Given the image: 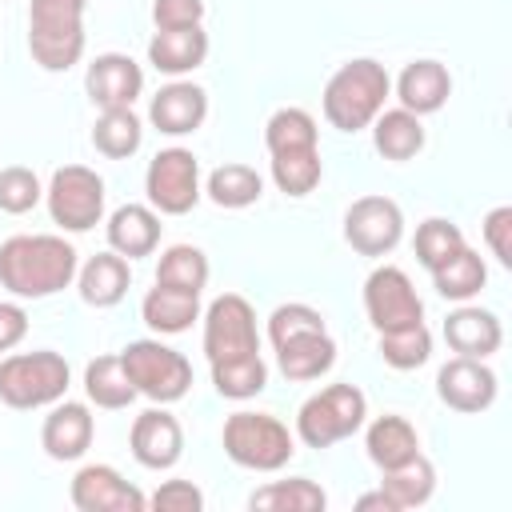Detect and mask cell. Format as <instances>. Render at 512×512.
Instances as JSON below:
<instances>
[{"mask_svg": "<svg viewBox=\"0 0 512 512\" xmlns=\"http://www.w3.org/2000/svg\"><path fill=\"white\" fill-rule=\"evenodd\" d=\"M76 248L64 236H8L0 244V288L20 300L56 296L76 280Z\"/></svg>", "mask_w": 512, "mask_h": 512, "instance_id": "obj_1", "label": "cell"}, {"mask_svg": "<svg viewBox=\"0 0 512 512\" xmlns=\"http://www.w3.org/2000/svg\"><path fill=\"white\" fill-rule=\"evenodd\" d=\"M388 92H392V76L380 60L372 56L348 60L324 84V120L340 132H360L384 112Z\"/></svg>", "mask_w": 512, "mask_h": 512, "instance_id": "obj_2", "label": "cell"}, {"mask_svg": "<svg viewBox=\"0 0 512 512\" xmlns=\"http://www.w3.org/2000/svg\"><path fill=\"white\" fill-rule=\"evenodd\" d=\"M84 8L88 0H32L28 4V52L44 72H68L84 56Z\"/></svg>", "mask_w": 512, "mask_h": 512, "instance_id": "obj_3", "label": "cell"}, {"mask_svg": "<svg viewBox=\"0 0 512 512\" xmlns=\"http://www.w3.org/2000/svg\"><path fill=\"white\" fill-rule=\"evenodd\" d=\"M68 360L52 348H36V352H12L0 360V400L8 408L32 412V408H48L56 400H64L68 392Z\"/></svg>", "mask_w": 512, "mask_h": 512, "instance_id": "obj_4", "label": "cell"}, {"mask_svg": "<svg viewBox=\"0 0 512 512\" xmlns=\"http://www.w3.org/2000/svg\"><path fill=\"white\" fill-rule=\"evenodd\" d=\"M220 444L232 464L252 468V472H276L296 456L292 432L268 412H232L224 420Z\"/></svg>", "mask_w": 512, "mask_h": 512, "instance_id": "obj_5", "label": "cell"}, {"mask_svg": "<svg viewBox=\"0 0 512 512\" xmlns=\"http://www.w3.org/2000/svg\"><path fill=\"white\" fill-rule=\"evenodd\" d=\"M368 416V400L356 384H328L316 396H308L296 412V436L308 448H328L336 440H348L360 432Z\"/></svg>", "mask_w": 512, "mask_h": 512, "instance_id": "obj_6", "label": "cell"}, {"mask_svg": "<svg viewBox=\"0 0 512 512\" xmlns=\"http://www.w3.org/2000/svg\"><path fill=\"white\" fill-rule=\"evenodd\" d=\"M120 364H124L136 396H148L152 404H176L192 388V364L160 340H132L120 352Z\"/></svg>", "mask_w": 512, "mask_h": 512, "instance_id": "obj_7", "label": "cell"}, {"mask_svg": "<svg viewBox=\"0 0 512 512\" xmlns=\"http://www.w3.org/2000/svg\"><path fill=\"white\" fill-rule=\"evenodd\" d=\"M44 200L52 224H60L64 232H88L104 216V180L84 164H64L52 172Z\"/></svg>", "mask_w": 512, "mask_h": 512, "instance_id": "obj_8", "label": "cell"}, {"mask_svg": "<svg viewBox=\"0 0 512 512\" xmlns=\"http://www.w3.org/2000/svg\"><path fill=\"white\" fill-rule=\"evenodd\" d=\"M148 204L160 216H184L200 200V160L188 148H164L148 160L144 172Z\"/></svg>", "mask_w": 512, "mask_h": 512, "instance_id": "obj_9", "label": "cell"}, {"mask_svg": "<svg viewBox=\"0 0 512 512\" xmlns=\"http://www.w3.org/2000/svg\"><path fill=\"white\" fill-rule=\"evenodd\" d=\"M252 352H260V332H256L252 304L236 292L216 296L204 312V356H208V364L252 356Z\"/></svg>", "mask_w": 512, "mask_h": 512, "instance_id": "obj_10", "label": "cell"}, {"mask_svg": "<svg viewBox=\"0 0 512 512\" xmlns=\"http://www.w3.org/2000/svg\"><path fill=\"white\" fill-rule=\"evenodd\" d=\"M364 312H368L376 332H392V328L420 324L424 320V300L416 296V288H412L404 268L380 264L364 280Z\"/></svg>", "mask_w": 512, "mask_h": 512, "instance_id": "obj_11", "label": "cell"}, {"mask_svg": "<svg viewBox=\"0 0 512 512\" xmlns=\"http://www.w3.org/2000/svg\"><path fill=\"white\" fill-rule=\"evenodd\" d=\"M404 236V212L388 196H360L344 212V240L360 256H388Z\"/></svg>", "mask_w": 512, "mask_h": 512, "instance_id": "obj_12", "label": "cell"}, {"mask_svg": "<svg viewBox=\"0 0 512 512\" xmlns=\"http://www.w3.org/2000/svg\"><path fill=\"white\" fill-rule=\"evenodd\" d=\"M68 496L80 512H144L148 508V496L136 484H128L112 464H84L72 476Z\"/></svg>", "mask_w": 512, "mask_h": 512, "instance_id": "obj_13", "label": "cell"}, {"mask_svg": "<svg viewBox=\"0 0 512 512\" xmlns=\"http://www.w3.org/2000/svg\"><path fill=\"white\" fill-rule=\"evenodd\" d=\"M436 396L452 412H488L496 400V372L476 356H452L436 372Z\"/></svg>", "mask_w": 512, "mask_h": 512, "instance_id": "obj_14", "label": "cell"}, {"mask_svg": "<svg viewBox=\"0 0 512 512\" xmlns=\"http://www.w3.org/2000/svg\"><path fill=\"white\" fill-rule=\"evenodd\" d=\"M128 444H132V456L136 464L152 468V472H164L172 468L180 456H184V428L180 420L160 404V408H148L132 420V432H128Z\"/></svg>", "mask_w": 512, "mask_h": 512, "instance_id": "obj_15", "label": "cell"}, {"mask_svg": "<svg viewBox=\"0 0 512 512\" xmlns=\"http://www.w3.org/2000/svg\"><path fill=\"white\" fill-rule=\"evenodd\" d=\"M84 92L96 108H132L144 92V72L124 52H100L84 72Z\"/></svg>", "mask_w": 512, "mask_h": 512, "instance_id": "obj_16", "label": "cell"}, {"mask_svg": "<svg viewBox=\"0 0 512 512\" xmlns=\"http://www.w3.org/2000/svg\"><path fill=\"white\" fill-rule=\"evenodd\" d=\"M204 116H208V92L200 84H192V80L164 84L148 104V120L164 136H188V132H196L204 124Z\"/></svg>", "mask_w": 512, "mask_h": 512, "instance_id": "obj_17", "label": "cell"}, {"mask_svg": "<svg viewBox=\"0 0 512 512\" xmlns=\"http://www.w3.org/2000/svg\"><path fill=\"white\" fill-rule=\"evenodd\" d=\"M92 432H96V420L88 412V404H76V400H56L52 412L44 416V428H40V444L52 460H80L92 444Z\"/></svg>", "mask_w": 512, "mask_h": 512, "instance_id": "obj_18", "label": "cell"}, {"mask_svg": "<svg viewBox=\"0 0 512 512\" xmlns=\"http://www.w3.org/2000/svg\"><path fill=\"white\" fill-rule=\"evenodd\" d=\"M444 340L456 356H476L488 360L492 352H500L504 344V328L496 320V312L476 308V304H460L448 320H444Z\"/></svg>", "mask_w": 512, "mask_h": 512, "instance_id": "obj_19", "label": "cell"}, {"mask_svg": "<svg viewBox=\"0 0 512 512\" xmlns=\"http://www.w3.org/2000/svg\"><path fill=\"white\" fill-rule=\"evenodd\" d=\"M208 60V32L200 24L192 28H156L148 40V64L164 76H184Z\"/></svg>", "mask_w": 512, "mask_h": 512, "instance_id": "obj_20", "label": "cell"}, {"mask_svg": "<svg viewBox=\"0 0 512 512\" xmlns=\"http://www.w3.org/2000/svg\"><path fill=\"white\" fill-rule=\"evenodd\" d=\"M452 96V76L440 60H412L404 64L400 80H396V100L400 108L416 112V116H428V112H440Z\"/></svg>", "mask_w": 512, "mask_h": 512, "instance_id": "obj_21", "label": "cell"}, {"mask_svg": "<svg viewBox=\"0 0 512 512\" xmlns=\"http://www.w3.org/2000/svg\"><path fill=\"white\" fill-rule=\"evenodd\" d=\"M160 244V216L148 204H120L108 216V248L120 252L124 260L152 256Z\"/></svg>", "mask_w": 512, "mask_h": 512, "instance_id": "obj_22", "label": "cell"}, {"mask_svg": "<svg viewBox=\"0 0 512 512\" xmlns=\"http://www.w3.org/2000/svg\"><path fill=\"white\" fill-rule=\"evenodd\" d=\"M132 284V268L120 252H96L84 268H76V288H80V300L92 304V308H112L124 300Z\"/></svg>", "mask_w": 512, "mask_h": 512, "instance_id": "obj_23", "label": "cell"}, {"mask_svg": "<svg viewBox=\"0 0 512 512\" xmlns=\"http://www.w3.org/2000/svg\"><path fill=\"white\" fill-rule=\"evenodd\" d=\"M276 364L288 380H320L336 364V340L328 336V328L300 332V336L276 344Z\"/></svg>", "mask_w": 512, "mask_h": 512, "instance_id": "obj_24", "label": "cell"}, {"mask_svg": "<svg viewBox=\"0 0 512 512\" xmlns=\"http://www.w3.org/2000/svg\"><path fill=\"white\" fill-rule=\"evenodd\" d=\"M140 316L152 332L160 336H176L184 328H192V320H200V292H184V288H168V284H156L148 288L144 304H140Z\"/></svg>", "mask_w": 512, "mask_h": 512, "instance_id": "obj_25", "label": "cell"}, {"mask_svg": "<svg viewBox=\"0 0 512 512\" xmlns=\"http://www.w3.org/2000/svg\"><path fill=\"white\" fill-rule=\"evenodd\" d=\"M380 492L388 496V504L396 512H408V508H420L432 500L436 492V468L424 452H416L412 460L396 464V468H384V480H380Z\"/></svg>", "mask_w": 512, "mask_h": 512, "instance_id": "obj_26", "label": "cell"}, {"mask_svg": "<svg viewBox=\"0 0 512 512\" xmlns=\"http://www.w3.org/2000/svg\"><path fill=\"white\" fill-rule=\"evenodd\" d=\"M364 448H368V460L384 472V468L412 460L420 452V436L404 416H376L364 432Z\"/></svg>", "mask_w": 512, "mask_h": 512, "instance_id": "obj_27", "label": "cell"}, {"mask_svg": "<svg viewBox=\"0 0 512 512\" xmlns=\"http://www.w3.org/2000/svg\"><path fill=\"white\" fill-rule=\"evenodd\" d=\"M368 128H372V144L384 160H412L424 148V124L408 108H384Z\"/></svg>", "mask_w": 512, "mask_h": 512, "instance_id": "obj_28", "label": "cell"}, {"mask_svg": "<svg viewBox=\"0 0 512 512\" xmlns=\"http://www.w3.org/2000/svg\"><path fill=\"white\" fill-rule=\"evenodd\" d=\"M432 284H436V292H440L444 300H456V304H464V300L480 296V288L488 284L484 256H480V252H472V248L464 244V248H460V252H452L440 268H432Z\"/></svg>", "mask_w": 512, "mask_h": 512, "instance_id": "obj_29", "label": "cell"}, {"mask_svg": "<svg viewBox=\"0 0 512 512\" xmlns=\"http://www.w3.org/2000/svg\"><path fill=\"white\" fill-rule=\"evenodd\" d=\"M324 504H328L324 488L308 476L272 480L248 496V508H260V512H324Z\"/></svg>", "mask_w": 512, "mask_h": 512, "instance_id": "obj_30", "label": "cell"}, {"mask_svg": "<svg viewBox=\"0 0 512 512\" xmlns=\"http://www.w3.org/2000/svg\"><path fill=\"white\" fill-rule=\"evenodd\" d=\"M144 140V124L132 108H100L92 124V144L108 160H128Z\"/></svg>", "mask_w": 512, "mask_h": 512, "instance_id": "obj_31", "label": "cell"}, {"mask_svg": "<svg viewBox=\"0 0 512 512\" xmlns=\"http://www.w3.org/2000/svg\"><path fill=\"white\" fill-rule=\"evenodd\" d=\"M84 392H88V400H92L96 408H108V412L128 408V404L136 400V388H132L128 372H124L120 356H96V360L84 368Z\"/></svg>", "mask_w": 512, "mask_h": 512, "instance_id": "obj_32", "label": "cell"}, {"mask_svg": "<svg viewBox=\"0 0 512 512\" xmlns=\"http://www.w3.org/2000/svg\"><path fill=\"white\" fill-rule=\"evenodd\" d=\"M208 200L216 208H248L264 196V180L256 168L248 164H220L208 172V184H204Z\"/></svg>", "mask_w": 512, "mask_h": 512, "instance_id": "obj_33", "label": "cell"}, {"mask_svg": "<svg viewBox=\"0 0 512 512\" xmlns=\"http://www.w3.org/2000/svg\"><path fill=\"white\" fill-rule=\"evenodd\" d=\"M272 156V180L284 196H308L320 176H324V160H320V144L316 148H288V152H268Z\"/></svg>", "mask_w": 512, "mask_h": 512, "instance_id": "obj_34", "label": "cell"}, {"mask_svg": "<svg viewBox=\"0 0 512 512\" xmlns=\"http://www.w3.org/2000/svg\"><path fill=\"white\" fill-rule=\"evenodd\" d=\"M212 384L220 396L228 400H252L264 392L268 384V364L260 360V352L252 356H236V360H216L212 364Z\"/></svg>", "mask_w": 512, "mask_h": 512, "instance_id": "obj_35", "label": "cell"}, {"mask_svg": "<svg viewBox=\"0 0 512 512\" xmlns=\"http://www.w3.org/2000/svg\"><path fill=\"white\" fill-rule=\"evenodd\" d=\"M156 284L200 292L208 284V256L196 244H172V248H164L160 252V264H156Z\"/></svg>", "mask_w": 512, "mask_h": 512, "instance_id": "obj_36", "label": "cell"}, {"mask_svg": "<svg viewBox=\"0 0 512 512\" xmlns=\"http://www.w3.org/2000/svg\"><path fill=\"white\" fill-rule=\"evenodd\" d=\"M432 356V332L420 324H408V328H392V332H380V360L388 368H400V372H412L420 364H428Z\"/></svg>", "mask_w": 512, "mask_h": 512, "instance_id": "obj_37", "label": "cell"}, {"mask_svg": "<svg viewBox=\"0 0 512 512\" xmlns=\"http://www.w3.org/2000/svg\"><path fill=\"white\" fill-rule=\"evenodd\" d=\"M264 144L268 152H288V148H316V120L304 108H276L264 124Z\"/></svg>", "mask_w": 512, "mask_h": 512, "instance_id": "obj_38", "label": "cell"}, {"mask_svg": "<svg viewBox=\"0 0 512 512\" xmlns=\"http://www.w3.org/2000/svg\"><path fill=\"white\" fill-rule=\"evenodd\" d=\"M412 248H416V260L432 272V268H440L452 252H460L464 248V232L452 224V220H444V216H432V220H424L420 228H416V240H412Z\"/></svg>", "mask_w": 512, "mask_h": 512, "instance_id": "obj_39", "label": "cell"}, {"mask_svg": "<svg viewBox=\"0 0 512 512\" xmlns=\"http://www.w3.org/2000/svg\"><path fill=\"white\" fill-rule=\"evenodd\" d=\"M44 188H40V176L24 164H12V168H0V212L8 216H24L40 204Z\"/></svg>", "mask_w": 512, "mask_h": 512, "instance_id": "obj_40", "label": "cell"}, {"mask_svg": "<svg viewBox=\"0 0 512 512\" xmlns=\"http://www.w3.org/2000/svg\"><path fill=\"white\" fill-rule=\"evenodd\" d=\"M320 328H324V316L316 308H308V304H280L268 316V340H272V348L284 344V340H292V336H300V332H320Z\"/></svg>", "mask_w": 512, "mask_h": 512, "instance_id": "obj_41", "label": "cell"}, {"mask_svg": "<svg viewBox=\"0 0 512 512\" xmlns=\"http://www.w3.org/2000/svg\"><path fill=\"white\" fill-rule=\"evenodd\" d=\"M148 504H152L156 512H200V508H204V492H200L192 480H164V484L148 496Z\"/></svg>", "mask_w": 512, "mask_h": 512, "instance_id": "obj_42", "label": "cell"}, {"mask_svg": "<svg viewBox=\"0 0 512 512\" xmlns=\"http://www.w3.org/2000/svg\"><path fill=\"white\" fill-rule=\"evenodd\" d=\"M484 244L492 248V256L504 268H512V208L508 204H500L484 216Z\"/></svg>", "mask_w": 512, "mask_h": 512, "instance_id": "obj_43", "label": "cell"}, {"mask_svg": "<svg viewBox=\"0 0 512 512\" xmlns=\"http://www.w3.org/2000/svg\"><path fill=\"white\" fill-rule=\"evenodd\" d=\"M156 28H192L204 20V0H152Z\"/></svg>", "mask_w": 512, "mask_h": 512, "instance_id": "obj_44", "label": "cell"}, {"mask_svg": "<svg viewBox=\"0 0 512 512\" xmlns=\"http://www.w3.org/2000/svg\"><path fill=\"white\" fill-rule=\"evenodd\" d=\"M28 336V312L20 304L0 300V352H12Z\"/></svg>", "mask_w": 512, "mask_h": 512, "instance_id": "obj_45", "label": "cell"}, {"mask_svg": "<svg viewBox=\"0 0 512 512\" xmlns=\"http://www.w3.org/2000/svg\"><path fill=\"white\" fill-rule=\"evenodd\" d=\"M372 508H380V512H396L392 504H388V496L376 488V492H364L360 500H356V512H372Z\"/></svg>", "mask_w": 512, "mask_h": 512, "instance_id": "obj_46", "label": "cell"}]
</instances>
